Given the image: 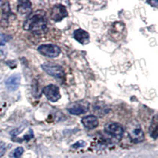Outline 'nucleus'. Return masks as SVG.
I'll list each match as a JSON object with an SVG mask.
<instances>
[{"mask_svg": "<svg viewBox=\"0 0 158 158\" xmlns=\"http://www.w3.org/2000/svg\"><path fill=\"white\" fill-rule=\"evenodd\" d=\"M47 25L46 14L44 11H37L29 14L24 23V29L32 31L36 33L44 32Z\"/></svg>", "mask_w": 158, "mask_h": 158, "instance_id": "1", "label": "nucleus"}, {"mask_svg": "<svg viewBox=\"0 0 158 158\" xmlns=\"http://www.w3.org/2000/svg\"><path fill=\"white\" fill-rule=\"evenodd\" d=\"M127 131L131 141L135 143H139L143 141L145 136H144L143 130L141 129L140 124L136 121H132L128 124Z\"/></svg>", "mask_w": 158, "mask_h": 158, "instance_id": "2", "label": "nucleus"}, {"mask_svg": "<svg viewBox=\"0 0 158 158\" xmlns=\"http://www.w3.org/2000/svg\"><path fill=\"white\" fill-rule=\"evenodd\" d=\"M42 69L45 72L48 74L52 77H56L58 79L63 78L65 76V73L63 68L59 65L56 64L54 62H46L41 66Z\"/></svg>", "mask_w": 158, "mask_h": 158, "instance_id": "3", "label": "nucleus"}, {"mask_svg": "<svg viewBox=\"0 0 158 158\" xmlns=\"http://www.w3.org/2000/svg\"><path fill=\"white\" fill-rule=\"evenodd\" d=\"M105 130L108 135H110L112 138L116 139L117 141H120L122 138L124 133L123 126L117 123H109L106 124Z\"/></svg>", "mask_w": 158, "mask_h": 158, "instance_id": "4", "label": "nucleus"}, {"mask_svg": "<svg viewBox=\"0 0 158 158\" xmlns=\"http://www.w3.org/2000/svg\"><path fill=\"white\" fill-rule=\"evenodd\" d=\"M37 51L44 56L49 58H56L59 56L61 50L57 45L47 44H42L37 47Z\"/></svg>", "mask_w": 158, "mask_h": 158, "instance_id": "5", "label": "nucleus"}, {"mask_svg": "<svg viewBox=\"0 0 158 158\" xmlns=\"http://www.w3.org/2000/svg\"><path fill=\"white\" fill-rule=\"evenodd\" d=\"M43 93L50 101L56 102L60 99V91L59 87L55 85H48L43 89Z\"/></svg>", "mask_w": 158, "mask_h": 158, "instance_id": "6", "label": "nucleus"}, {"mask_svg": "<svg viewBox=\"0 0 158 158\" xmlns=\"http://www.w3.org/2000/svg\"><path fill=\"white\" fill-rule=\"evenodd\" d=\"M68 15L66 7L62 4L55 5L51 11V19L55 22H59Z\"/></svg>", "mask_w": 158, "mask_h": 158, "instance_id": "7", "label": "nucleus"}, {"mask_svg": "<svg viewBox=\"0 0 158 158\" xmlns=\"http://www.w3.org/2000/svg\"><path fill=\"white\" fill-rule=\"evenodd\" d=\"M11 15L12 13H11L9 3L5 2L0 8V25L2 26H7Z\"/></svg>", "mask_w": 158, "mask_h": 158, "instance_id": "8", "label": "nucleus"}, {"mask_svg": "<svg viewBox=\"0 0 158 158\" xmlns=\"http://www.w3.org/2000/svg\"><path fill=\"white\" fill-rule=\"evenodd\" d=\"M90 105L87 102H77L68 108V111L72 115H81L86 113L90 108Z\"/></svg>", "mask_w": 158, "mask_h": 158, "instance_id": "9", "label": "nucleus"}, {"mask_svg": "<svg viewBox=\"0 0 158 158\" xmlns=\"http://www.w3.org/2000/svg\"><path fill=\"white\" fill-rule=\"evenodd\" d=\"M74 37L81 44L86 45L90 42V34L81 29L75 30L74 32Z\"/></svg>", "mask_w": 158, "mask_h": 158, "instance_id": "10", "label": "nucleus"}, {"mask_svg": "<svg viewBox=\"0 0 158 158\" xmlns=\"http://www.w3.org/2000/svg\"><path fill=\"white\" fill-rule=\"evenodd\" d=\"M20 81H21V76L18 74H16L7 79L6 81V86L10 91H15L19 86Z\"/></svg>", "mask_w": 158, "mask_h": 158, "instance_id": "11", "label": "nucleus"}, {"mask_svg": "<svg viewBox=\"0 0 158 158\" xmlns=\"http://www.w3.org/2000/svg\"><path fill=\"white\" fill-rule=\"evenodd\" d=\"M81 123L84 125V126L86 128L89 129V130H92V129L96 128L99 124L98 119L95 115H87V116H85L84 118H82Z\"/></svg>", "mask_w": 158, "mask_h": 158, "instance_id": "12", "label": "nucleus"}, {"mask_svg": "<svg viewBox=\"0 0 158 158\" xmlns=\"http://www.w3.org/2000/svg\"><path fill=\"white\" fill-rule=\"evenodd\" d=\"M17 12L22 16L29 15L32 12V3L30 1H20L17 6Z\"/></svg>", "mask_w": 158, "mask_h": 158, "instance_id": "13", "label": "nucleus"}, {"mask_svg": "<svg viewBox=\"0 0 158 158\" xmlns=\"http://www.w3.org/2000/svg\"><path fill=\"white\" fill-rule=\"evenodd\" d=\"M150 134L152 138H153L154 139L157 138V117L156 115H155L152 120L150 127Z\"/></svg>", "mask_w": 158, "mask_h": 158, "instance_id": "14", "label": "nucleus"}, {"mask_svg": "<svg viewBox=\"0 0 158 158\" xmlns=\"http://www.w3.org/2000/svg\"><path fill=\"white\" fill-rule=\"evenodd\" d=\"M24 153V149L22 147L16 148L11 153V156L14 158H20Z\"/></svg>", "mask_w": 158, "mask_h": 158, "instance_id": "15", "label": "nucleus"}, {"mask_svg": "<svg viewBox=\"0 0 158 158\" xmlns=\"http://www.w3.org/2000/svg\"><path fill=\"white\" fill-rule=\"evenodd\" d=\"M11 40V36L6 34H0V45H4Z\"/></svg>", "mask_w": 158, "mask_h": 158, "instance_id": "16", "label": "nucleus"}, {"mask_svg": "<svg viewBox=\"0 0 158 158\" xmlns=\"http://www.w3.org/2000/svg\"><path fill=\"white\" fill-rule=\"evenodd\" d=\"M7 151V145L4 142H0V158L4 156L5 153Z\"/></svg>", "mask_w": 158, "mask_h": 158, "instance_id": "17", "label": "nucleus"}, {"mask_svg": "<svg viewBox=\"0 0 158 158\" xmlns=\"http://www.w3.org/2000/svg\"><path fill=\"white\" fill-rule=\"evenodd\" d=\"M86 145V142L84 141H77V142H76L75 144H74V145H72L73 148H74V149H78V148H81V147H83V146H85Z\"/></svg>", "mask_w": 158, "mask_h": 158, "instance_id": "18", "label": "nucleus"}]
</instances>
